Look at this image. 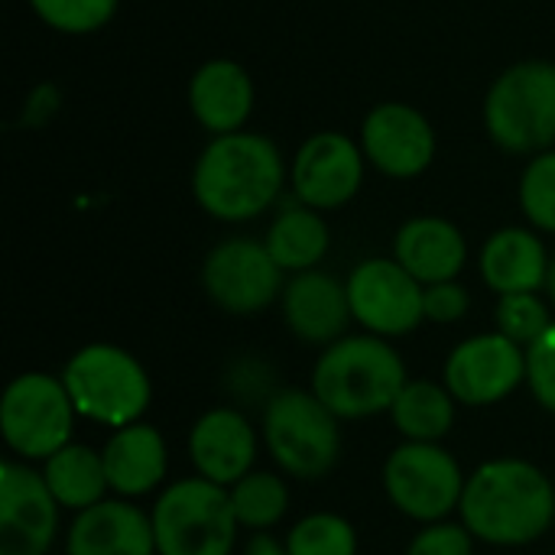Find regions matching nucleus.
<instances>
[{
    "instance_id": "f257e3e1",
    "label": "nucleus",
    "mask_w": 555,
    "mask_h": 555,
    "mask_svg": "<svg viewBox=\"0 0 555 555\" xmlns=\"http://www.w3.org/2000/svg\"><path fill=\"white\" fill-rule=\"evenodd\" d=\"M283 185L286 163L280 146L250 130L211 137L192 169V195L198 208L228 224L260 218L280 202Z\"/></svg>"
},
{
    "instance_id": "f03ea898",
    "label": "nucleus",
    "mask_w": 555,
    "mask_h": 555,
    "mask_svg": "<svg viewBox=\"0 0 555 555\" xmlns=\"http://www.w3.org/2000/svg\"><path fill=\"white\" fill-rule=\"evenodd\" d=\"M459 514L475 540L507 550L527 546L553 527L555 488L533 462L494 459L468 478Z\"/></svg>"
},
{
    "instance_id": "7ed1b4c3",
    "label": "nucleus",
    "mask_w": 555,
    "mask_h": 555,
    "mask_svg": "<svg viewBox=\"0 0 555 555\" xmlns=\"http://www.w3.org/2000/svg\"><path fill=\"white\" fill-rule=\"evenodd\" d=\"M403 387V358L377 335H345L322 351L312 371V393L338 420H364L393 410Z\"/></svg>"
},
{
    "instance_id": "20e7f679",
    "label": "nucleus",
    "mask_w": 555,
    "mask_h": 555,
    "mask_svg": "<svg viewBox=\"0 0 555 555\" xmlns=\"http://www.w3.org/2000/svg\"><path fill=\"white\" fill-rule=\"evenodd\" d=\"M488 137L514 156L555 146V62L527 59L504 68L485 98Z\"/></svg>"
},
{
    "instance_id": "39448f33",
    "label": "nucleus",
    "mask_w": 555,
    "mask_h": 555,
    "mask_svg": "<svg viewBox=\"0 0 555 555\" xmlns=\"http://www.w3.org/2000/svg\"><path fill=\"white\" fill-rule=\"evenodd\" d=\"M62 384L78 416L111 429L140 423L153 400V384L143 364L117 345H88L72 354Z\"/></svg>"
},
{
    "instance_id": "423d86ee",
    "label": "nucleus",
    "mask_w": 555,
    "mask_h": 555,
    "mask_svg": "<svg viewBox=\"0 0 555 555\" xmlns=\"http://www.w3.org/2000/svg\"><path fill=\"white\" fill-rule=\"evenodd\" d=\"M263 442L289 478L319 481L341 455L338 416L312 390H276L263 406Z\"/></svg>"
},
{
    "instance_id": "0eeeda50",
    "label": "nucleus",
    "mask_w": 555,
    "mask_h": 555,
    "mask_svg": "<svg viewBox=\"0 0 555 555\" xmlns=\"http://www.w3.org/2000/svg\"><path fill=\"white\" fill-rule=\"evenodd\" d=\"M156 555H231L237 540V517L231 491L208 478H185L169 485L153 507Z\"/></svg>"
},
{
    "instance_id": "6e6552de",
    "label": "nucleus",
    "mask_w": 555,
    "mask_h": 555,
    "mask_svg": "<svg viewBox=\"0 0 555 555\" xmlns=\"http://www.w3.org/2000/svg\"><path fill=\"white\" fill-rule=\"evenodd\" d=\"M75 403L52 374H20L0 400V433L10 452L29 462H46L72 442Z\"/></svg>"
},
{
    "instance_id": "1a4fd4ad",
    "label": "nucleus",
    "mask_w": 555,
    "mask_h": 555,
    "mask_svg": "<svg viewBox=\"0 0 555 555\" xmlns=\"http://www.w3.org/2000/svg\"><path fill=\"white\" fill-rule=\"evenodd\" d=\"M468 478L452 452L439 442H403L384 465V488L390 504L420 524H442L459 511Z\"/></svg>"
},
{
    "instance_id": "9d476101",
    "label": "nucleus",
    "mask_w": 555,
    "mask_h": 555,
    "mask_svg": "<svg viewBox=\"0 0 555 555\" xmlns=\"http://www.w3.org/2000/svg\"><path fill=\"white\" fill-rule=\"evenodd\" d=\"M208 299L231 315H254L283 296V270L263 241L228 237L215 244L202 263Z\"/></svg>"
},
{
    "instance_id": "9b49d317",
    "label": "nucleus",
    "mask_w": 555,
    "mask_h": 555,
    "mask_svg": "<svg viewBox=\"0 0 555 555\" xmlns=\"http://www.w3.org/2000/svg\"><path fill=\"white\" fill-rule=\"evenodd\" d=\"M345 286L354 322H361L377 338L410 335L426 319V286L416 276H410L393 257H371L358 263Z\"/></svg>"
},
{
    "instance_id": "f8f14e48",
    "label": "nucleus",
    "mask_w": 555,
    "mask_h": 555,
    "mask_svg": "<svg viewBox=\"0 0 555 555\" xmlns=\"http://www.w3.org/2000/svg\"><path fill=\"white\" fill-rule=\"evenodd\" d=\"M364 163L367 156L351 137L338 130L312 133L296 150L289 166L293 195L315 211H335L361 192Z\"/></svg>"
},
{
    "instance_id": "ddd939ff",
    "label": "nucleus",
    "mask_w": 555,
    "mask_h": 555,
    "mask_svg": "<svg viewBox=\"0 0 555 555\" xmlns=\"http://www.w3.org/2000/svg\"><path fill=\"white\" fill-rule=\"evenodd\" d=\"M442 380L455 403L494 406L527 380V351L501 332L475 335L449 354Z\"/></svg>"
},
{
    "instance_id": "4468645a",
    "label": "nucleus",
    "mask_w": 555,
    "mask_h": 555,
    "mask_svg": "<svg viewBox=\"0 0 555 555\" xmlns=\"http://www.w3.org/2000/svg\"><path fill=\"white\" fill-rule=\"evenodd\" d=\"M361 150L384 176L416 179L436 159V130L413 104L384 101L371 107L361 124Z\"/></svg>"
},
{
    "instance_id": "2eb2a0df",
    "label": "nucleus",
    "mask_w": 555,
    "mask_h": 555,
    "mask_svg": "<svg viewBox=\"0 0 555 555\" xmlns=\"http://www.w3.org/2000/svg\"><path fill=\"white\" fill-rule=\"evenodd\" d=\"M59 533V501L42 475L20 462L0 465V555H49Z\"/></svg>"
},
{
    "instance_id": "dca6fc26",
    "label": "nucleus",
    "mask_w": 555,
    "mask_h": 555,
    "mask_svg": "<svg viewBox=\"0 0 555 555\" xmlns=\"http://www.w3.org/2000/svg\"><path fill=\"white\" fill-rule=\"evenodd\" d=\"M286 328L306 345H335L354 322L348 286L322 270L293 273L280 296Z\"/></svg>"
},
{
    "instance_id": "f3484780",
    "label": "nucleus",
    "mask_w": 555,
    "mask_h": 555,
    "mask_svg": "<svg viewBox=\"0 0 555 555\" xmlns=\"http://www.w3.org/2000/svg\"><path fill=\"white\" fill-rule=\"evenodd\" d=\"M189 455L198 478L211 485L234 488L244 475L254 472L257 459V433L244 413L234 406H218L198 416L189 433Z\"/></svg>"
},
{
    "instance_id": "a211bd4d",
    "label": "nucleus",
    "mask_w": 555,
    "mask_h": 555,
    "mask_svg": "<svg viewBox=\"0 0 555 555\" xmlns=\"http://www.w3.org/2000/svg\"><path fill=\"white\" fill-rule=\"evenodd\" d=\"M68 555H156L153 517L117 498L81 511L65 537Z\"/></svg>"
},
{
    "instance_id": "6ab92c4d",
    "label": "nucleus",
    "mask_w": 555,
    "mask_h": 555,
    "mask_svg": "<svg viewBox=\"0 0 555 555\" xmlns=\"http://www.w3.org/2000/svg\"><path fill=\"white\" fill-rule=\"evenodd\" d=\"M189 107L211 137L244 130L254 114V81L234 59H208L189 78Z\"/></svg>"
},
{
    "instance_id": "aec40b11",
    "label": "nucleus",
    "mask_w": 555,
    "mask_h": 555,
    "mask_svg": "<svg viewBox=\"0 0 555 555\" xmlns=\"http://www.w3.org/2000/svg\"><path fill=\"white\" fill-rule=\"evenodd\" d=\"M393 260L423 286L449 283V280H459V273L465 270L468 241L452 221L436 218V215H420V218H410L397 231Z\"/></svg>"
},
{
    "instance_id": "412c9836",
    "label": "nucleus",
    "mask_w": 555,
    "mask_h": 555,
    "mask_svg": "<svg viewBox=\"0 0 555 555\" xmlns=\"http://www.w3.org/2000/svg\"><path fill=\"white\" fill-rule=\"evenodd\" d=\"M478 267H481V280L498 296L540 293L546 286L550 254L537 231L501 228L485 241Z\"/></svg>"
},
{
    "instance_id": "4be33fe9",
    "label": "nucleus",
    "mask_w": 555,
    "mask_h": 555,
    "mask_svg": "<svg viewBox=\"0 0 555 555\" xmlns=\"http://www.w3.org/2000/svg\"><path fill=\"white\" fill-rule=\"evenodd\" d=\"M101 455H104L107 485L124 501L156 491L169 468L166 442L156 433V426H146V423L114 429V436L107 439Z\"/></svg>"
},
{
    "instance_id": "5701e85b",
    "label": "nucleus",
    "mask_w": 555,
    "mask_h": 555,
    "mask_svg": "<svg viewBox=\"0 0 555 555\" xmlns=\"http://www.w3.org/2000/svg\"><path fill=\"white\" fill-rule=\"evenodd\" d=\"M263 244L283 273H306L325 260L332 237H328L325 218L293 195L289 202H283Z\"/></svg>"
},
{
    "instance_id": "b1692460",
    "label": "nucleus",
    "mask_w": 555,
    "mask_h": 555,
    "mask_svg": "<svg viewBox=\"0 0 555 555\" xmlns=\"http://www.w3.org/2000/svg\"><path fill=\"white\" fill-rule=\"evenodd\" d=\"M42 478H46L52 498L59 501V507L75 511V514L107 501L104 494L111 491L107 472H104V455L88 446H78V442H68L62 452L46 459Z\"/></svg>"
},
{
    "instance_id": "393cba45",
    "label": "nucleus",
    "mask_w": 555,
    "mask_h": 555,
    "mask_svg": "<svg viewBox=\"0 0 555 555\" xmlns=\"http://www.w3.org/2000/svg\"><path fill=\"white\" fill-rule=\"evenodd\" d=\"M393 426L406 442H439L455 426V397L436 380H406L393 410Z\"/></svg>"
},
{
    "instance_id": "a878e982",
    "label": "nucleus",
    "mask_w": 555,
    "mask_h": 555,
    "mask_svg": "<svg viewBox=\"0 0 555 555\" xmlns=\"http://www.w3.org/2000/svg\"><path fill=\"white\" fill-rule=\"evenodd\" d=\"M228 491H231L234 517L247 530H270L289 511V488L273 472H250Z\"/></svg>"
},
{
    "instance_id": "bb28decb",
    "label": "nucleus",
    "mask_w": 555,
    "mask_h": 555,
    "mask_svg": "<svg viewBox=\"0 0 555 555\" xmlns=\"http://www.w3.org/2000/svg\"><path fill=\"white\" fill-rule=\"evenodd\" d=\"M289 555H358V533L338 514H312L286 537Z\"/></svg>"
},
{
    "instance_id": "cd10ccee",
    "label": "nucleus",
    "mask_w": 555,
    "mask_h": 555,
    "mask_svg": "<svg viewBox=\"0 0 555 555\" xmlns=\"http://www.w3.org/2000/svg\"><path fill=\"white\" fill-rule=\"evenodd\" d=\"M26 3L49 29L65 36H88L114 20L120 0H26Z\"/></svg>"
},
{
    "instance_id": "c85d7f7f",
    "label": "nucleus",
    "mask_w": 555,
    "mask_h": 555,
    "mask_svg": "<svg viewBox=\"0 0 555 555\" xmlns=\"http://www.w3.org/2000/svg\"><path fill=\"white\" fill-rule=\"evenodd\" d=\"M520 208L537 231L555 234V150L527 163L520 176Z\"/></svg>"
},
{
    "instance_id": "c756f323",
    "label": "nucleus",
    "mask_w": 555,
    "mask_h": 555,
    "mask_svg": "<svg viewBox=\"0 0 555 555\" xmlns=\"http://www.w3.org/2000/svg\"><path fill=\"white\" fill-rule=\"evenodd\" d=\"M498 332L504 338H511L514 345H520L524 351L546 335V328L553 325L550 306L546 299H540V293H514V296H501L498 302Z\"/></svg>"
},
{
    "instance_id": "7c9ffc66",
    "label": "nucleus",
    "mask_w": 555,
    "mask_h": 555,
    "mask_svg": "<svg viewBox=\"0 0 555 555\" xmlns=\"http://www.w3.org/2000/svg\"><path fill=\"white\" fill-rule=\"evenodd\" d=\"M527 384L537 403L555 413V322L527 348Z\"/></svg>"
},
{
    "instance_id": "2f4dec72",
    "label": "nucleus",
    "mask_w": 555,
    "mask_h": 555,
    "mask_svg": "<svg viewBox=\"0 0 555 555\" xmlns=\"http://www.w3.org/2000/svg\"><path fill=\"white\" fill-rule=\"evenodd\" d=\"M406 555H475V537L465 524H429L413 537Z\"/></svg>"
},
{
    "instance_id": "473e14b6",
    "label": "nucleus",
    "mask_w": 555,
    "mask_h": 555,
    "mask_svg": "<svg viewBox=\"0 0 555 555\" xmlns=\"http://www.w3.org/2000/svg\"><path fill=\"white\" fill-rule=\"evenodd\" d=\"M228 390L234 397H241L244 403H270L276 397L273 390V371L267 361H257V358H241L231 364L228 371Z\"/></svg>"
},
{
    "instance_id": "72a5a7b5",
    "label": "nucleus",
    "mask_w": 555,
    "mask_h": 555,
    "mask_svg": "<svg viewBox=\"0 0 555 555\" xmlns=\"http://www.w3.org/2000/svg\"><path fill=\"white\" fill-rule=\"evenodd\" d=\"M472 309V296L468 289L459 283V280H449V283H433L426 286V296H423V312L429 322H439V325H455L468 315Z\"/></svg>"
},
{
    "instance_id": "f704fd0d",
    "label": "nucleus",
    "mask_w": 555,
    "mask_h": 555,
    "mask_svg": "<svg viewBox=\"0 0 555 555\" xmlns=\"http://www.w3.org/2000/svg\"><path fill=\"white\" fill-rule=\"evenodd\" d=\"M55 107H59V88H52V85H39V88L29 94V101H26L23 120H26L29 127H39L42 120H49V117L55 114Z\"/></svg>"
},
{
    "instance_id": "c9c22d12",
    "label": "nucleus",
    "mask_w": 555,
    "mask_h": 555,
    "mask_svg": "<svg viewBox=\"0 0 555 555\" xmlns=\"http://www.w3.org/2000/svg\"><path fill=\"white\" fill-rule=\"evenodd\" d=\"M244 555H289V553H286V546L273 543L270 537H257V540L247 546V553Z\"/></svg>"
},
{
    "instance_id": "e433bc0d",
    "label": "nucleus",
    "mask_w": 555,
    "mask_h": 555,
    "mask_svg": "<svg viewBox=\"0 0 555 555\" xmlns=\"http://www.w3.org/2000/svg\"><path fill=\"white\" fill-rule=\"evenodd\" d=\"M543 289H546L550 302L555 306V250L550 254V270H546V286H543Z\"/></svg>"
}]
</instances>
